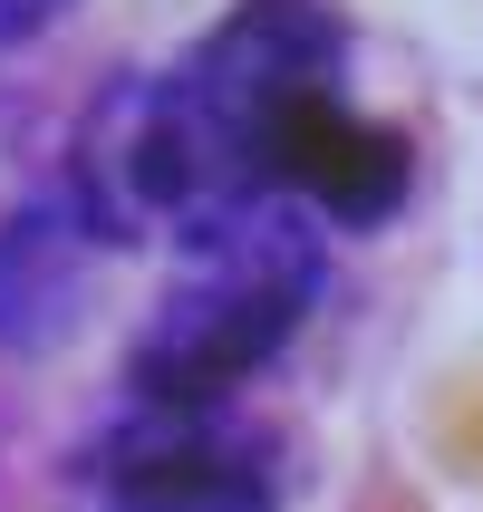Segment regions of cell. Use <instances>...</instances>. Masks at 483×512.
I'll use <instances>...</instances> for the list:
<instances>
[{"label": "cell", "instance_id": "cell-1", "mask_svg": "<svg viewBox=\"0 0 483 512\" xmlns=\"http://www.w3.org/2000/svg\"><path fill=\"white\" fill-rule=\"evenodd\" d=\"M348 20L329 0H232L223 29L155 78H116L78 116L68 213L97 242H194L271 203V145L300 107L339 97Z\"/></svg>", "mask_w": 483, "mask_h": 512}, {"label": "cell", "instance_id": "cell-2", "mask_svg": "<svg viewBox=\"0 0 483 512\" xmlns=\"http://www.w3.org/2000/svg\"><path fill=\"white\" fill-rule=\"evenodd\" d=\"M319 300V232L300 203H252L232 223L184 242V271L155 300V319L136 329V377L145 416H213V406L261 377L290 348V329Z\"/></svg>", "mask_w": 483, "mask_h": 512}, {"label": "cell", "instance_id": "cell-3", "mask_svg": "<svg viewBox=\"0 0 483 512\" xmlns=\"http://www.w3.org/2000/svg\"><path fill=\"white\" fill-rule=\"evenodd\" d=\"M271 194L300 203L310 223L368 232V223H387L406 203V136L377 126V116H358L348 97H319V107H300L281 126V145H271Z\"/></svg>", "mask_w": 483, "mask_h": 512}, {"label": "cell", "instance_id": "cell-4", "mask_svg": "<svg viewBox=\"0 0 483 512\" xmlns=\"http://www.w3.org/2000/svg\"><path fill=\"white\" fill-rule=\"evenodd\" d=\"M107 512H281V493L213 416H145L107 455Z\"/></svg>", "mask_w": 483, "mask_h": 512}, {"label": "cell", "instance_id": "cell-5", "mask_svg": "<svg viewBox=\"0 0 483 512\" xmlns=\"http://www.w3.org/2000/svg\"><path fill=\"white\" fill-rule=\"evenodd\" d=\"M87 261H97V232L58 203H29L0 223V348H49L78 329L87 300Z\"/></svg>", "mask_w": 483, "mask_h": 512}, {"label": "cell", "instance_id": "cell-6", "mask_svg": "<svg viewBox=\"0 0 483 512\" xmlns=\"http://www.w3.org/2000/svg\"><path fill=\"white\" fill-rule=\"evenodd\" d=\"M68 0H0V49H20V39H39V29L58 20Z\"/></svg>", "mask_w": 483, "mask_h": 512}]
</instances>
